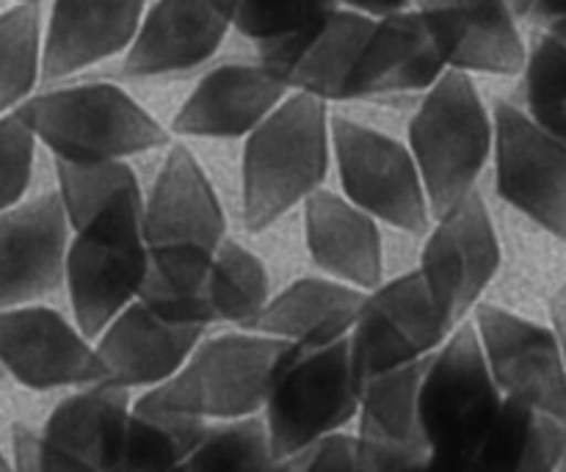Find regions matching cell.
<instances>
[{
  "mask_svg": "<svg viewBox=\"0 0 566 472\" xmlns=\"http://www.w3.org/2000/svg\"><path fill=\"white\" fill-rule=\"evenodd\" d=\"M263 418L208 423L202 440L171 472H274Z\"/></svg>",
  "mask_w": 566,
  "mask_h": 472,
  "instance_id": "obj_28",
  "label": "cell"
},
{
  "mask_svg": "<svg viewBox=\"0 0 566 472\" xmlns=\"http://www.w3.org/2000/svg\"><path fill=\"white\" fill-rule=\"evenodd\" d=\"M70 235L59 193L0 213V310L33 304L64 282Z\"/></svg>",
  "mask_w": 566,
  "mask_h": 472,
  "instance_id": "obj_14",
  "label": "cell"
},
{
  "mask_svg": "<svg viewBox=\"0 0 566 472\" xmlns=\"http://www.w3.org/2000/svg\"><path fill=\"white\" fill-rule=\"evenodd\" d=\"M205 298L210 304L216 324H232L249 329L260 310L269 304V271L247 247L224 241L210 263L202 282Z\"/></svg>",
  "mask_w": 566,
  "mask_h": 472,
  "instance_id": "obj_25",
  "label": "cell"
},
{
  "mask_svg": "<svg viewBox=\"0 0 566 472\" xmlns=\"http://www.w3.org/2000/svg\"><path fill=\"white\" fill-rule=\"evenodd\" d=\"M329 133L348 202L403 232H423L431 224L429 199L409 147L346 116H332Z\"/></svg>",
  "mask_w": 566,
  "mask_h": 472,
  "instance_id": "obj_8",
  "label": "cell"
},
{
  "mask_svg": "<svg viewBox=\"0 0 566 472\" xmlns=\"http://www.w3.org/2000/svg\"><path fill=\"white\" fill-rule=\"evenodd\" d=\"M492 116L468 72L448 70L409 122V153L423 180L431 216L475 191L492 158Z\"/></svg>",
  "mask_w": 566,
  "mask_h": 472,
  "instance_id": "obj_6",
  "label": "cell"
},
{
  "mask_svg": "<svg viewBox=\"0 0 566 472\" xmlns=\"http://www.w3.org/2000/svg\"><path fill=\"white\" fill-rule=\"evenodd\" d=\"M426 359L376 376L359 390L357 448L365 472H398L426 459L418 392Z\"/></svg>",
  "mask_w": 566,
  "mask_h": 472,
  "instance_id": "obj_21",
  "label": "cell"
},
{
  "mask_svg": "<svg viewBox=\"0 0 566 472\" xmlns=\"http://www.w3.org/2000/svg\"><path fill=\"white\" fill-rule=\"evenodd\" d=\"M149 274L175 291H199L221 243L227 219L191 149L171 147L142 208Z\"/></svg>",
  "mask_w": 566,
  "mask_h": 472,
  "instance_id": "obj_3",
  "label": "cell"
},
{
  "mask_svg": "<svg viewBox=\"0 0 566 472\" xmlns=\"http://www.w3.org/2000/svg\"><path fill=\"white\" fill-rule=\"evenodd\" d=\"M492 130L497 197L566 243V144L512 103L495 105Z\"/></svg>",
  "mask_w": 566,
  "mask_h": 472,
  "instance_id": "obj_9",
  "label": "cell"
},
{
  "mask_svg": "<svg viewBox=\"0 0 566 472\" xmlns=\"http://www.w3.org/2000/svg\"><path fill=\"white\" fill-rule=\"evenodd\" d=\"M534 418V409L512 401V398H503L495 423L486 431V437L475 448L473 457L468 459L462 472H517L525 445H528Z\"/></svg>",
  "mask_w": 566,
  "mask_h": 472,
  "instance_id": "obj_34",
  "label": "cell"
},
{
  "mask_svg": "<svg viewBox=\"0 0 566 472\" xmlns=\"http://www.w3.org/2000/svg\"><path fill=\"white\" fill-rule=\"evenodd\" d=\"M448 70L520 75L528 59L517 14L506 0H418Z\"/></svg>",
  "mask_w": 566,
  "mask_h": 472,
  "instance_id": "obj_17",
  "label": "cell"
},
{
  "mask_svg": "<svg viewBox=\"0 0 566 472\" xmlns=\"http://www.w3.org/2000/svg\"><path fill=\"white\" fill-rule=\"evenodd\" d=\"M473 326L501 396L566 423V370L556 332L495 304H475Z\"/></svg>",
  "mask_w": 566,
  "mask_h": 472,
  "instance_id": "obj_10",
  "label": "cell"
},
{
  "mask_svg": "<svg viewBox=\"0 0 566 472\" xmlns=\"http://www.w3.org/2000/svg\"><path fill=\"white\" fill-rule=\"evenodd\" d=\"M359 387L348 363V340L329 346L287 343L271 376L265 407L260 412L271 453L285 459L321 437L343 431L357 418Z\"/></svg>",
  "mask_w": 566,
  "mask_h": 472,
  "instance_id": "obj_7",
  "label": "cell"
},
{
  "mask_svg": "<svg viewBox=\"0 0 566 472\" xmlns=\"http://www.w3.org/2000/svg\"><path fill=\"white\" fill-rule=\"evenodd\" d=\"M208 423L130 409L119 453L108 472H171L202 440Z\"/></svg>",
  "mask_w": 566,
  "mask_h": 472,
  "instance_id": "obj_26",
  "label": "cell"
},
{
  "mask_svg": "<svg viewBox=\"0 0 566 472\" xmlns=\"http://www.w3.org/2000/svg\"><path fill=\"white\" fill-rule=\"evenodd\" d=\"M365 296L337 280H298L271 296L247 332L291 346H329L348 337Z\"/></svg>",
  "mask_w": 566,
  "mask_h": 472,
  "instance_id": "obj_23",
  "label": "cell"
},
{
  "mask_svg": "<svg viewBox=\"0 0 566 472\" xmlns=\"http://www.w3.org/2000/svg\"><path fill=\"white\" fill-rule=\"evenodd\" d=\"M506 3H509V9L517 14V20H528V14H531V9L536 6V0H506Z\"/></svg>",
  "mask_w": 566,
  "mask_h": 472,
  "instance_id": "obj_42",
  "label": "cell"
},
{
  "mask_svg": "<svg viewBox=\"0 0 566 472\" xmlns=\"http://www.w3.org/2000/svg\"><path fill=\"white\" fill-rule=\"evenodd\" d=\"M337 6L343 9H352L359 11V14H368V17H385L392 14V11H403V9H412L418 0H335Z\"/></svg>",
  "mask_w": 566,
  "mask_h": 472,
  "instance_id": "obj_39",
  "label": "cell"
},
{
  "mask_svg": "<svg viewBox=\"0 0 566 472\" xmlns=\"http://www.w3.org/2000/svg\"><path fill=\"white\" fill-rule=\"evenodd\" d=\"M42 77V20L36 6H14L0 14V116L31 97Z\"/></svg>",
  "mask_w": 566,
  "mask_h": 472,
  "instance_id": "obj_29",
  "label": "cell"
},
{
  "mask_svg": "<svg viewBox=\"0 0 566 472\" xmlns=\"http://www.w3.org/2000/svg\"><path fill=\"white\" fill-rule=\"evenodd\" d=\"M0 472H14V468H11V464L6 462V457H3V453H0Z\"/></svg>",
  "mask_w": 566,
  "mask_h": 472,
  "instance_id": "obj_43",
  "label": "cell"
},
{
  "mask_svg": "<svg viewBox=\"0 0 566 472\" xmlns=\"http://www.w3.org/2000/svg\"><path fill=\"white\" fill-rule=\"evenodd\" d=\"M0 370L28 390L105 381L94 343L64 315L36 304L0 310Z\"/></svg>",
  "mask_w": 566,
  "mask_h": 472,
  "instance_id": "obj_12",
  "label": "cell"
},
{
  "mask_svg": "<svg viewBox=\"0 0 566 472\" xmlns=\"http://www.w3.org/2000/svg\"><path fill=\"white\" fill-rule=\"evenodd\" d=\"M20 6H36V0H17Z\"/></svg>",
  "mask_w": 566,
  "mask_h": 472,
  "instance_id": "obj_45",
  "label": "cell"
},
{
  "mask_svg": "<svg viewBox=\"0 0 566 472\" xmlns=\"http://www.w3.org/2000/svg\"><path fill=\"white\" fill-rule=\"evenodd\" d=\"M11 448H14V464H11L14 472H94L25 426L11 431Z\"/></svg>",
  "mask_w": 566,
  "mask_h": 472,
  "instance_id": "obj_37",
  "label": "cell"
},
{
  "mask_svg": "<svg viewBox=\"0 0 566 472\" xmlns=\"http://www.w3.org/2000/svg\"><path fill=\"white\" fill-rule=\"evenodd\" d=\"M0 376H3V370H0Z\"/></svg>",
  "mask_w": 566,
  "mask_h": 472,
  "instance_id": "obj_47",
  "label": "cell"
},
{
  "mask_svg": "<svg viewBox=\"0 0 566 472\" xmlns=\"http://www.w3.org/2000/svg\"><path fill=\"white\" fill-rule=\"evenodd\" d=\"M551 318H553V332L558 337V346H562V357H564V370H566V302L556 298L551 307Z\"/></svg>",
  "mask_w": 566,
  "mask_h": 472,
  "instance_id": "obj_41",
  "label": "cell"
},
{
  "mask_svg": "<svg viewBox=\"0 0 566 472\" xmlns=\"http://www.w3.org/2000/svg\"><path fill=\"white\" fill-rule=\"evenodd\" d=\"M291 88L260 61L219 64L193 86L171 130L193 138H247Z\"/></svg>",
  "mask_w": 566,
  "mask_h": 472,
  "instance_id": "obj_18",
  "label": "cell"
},
{
  "mask_svg": "<svg viewBox=\"0 0 566 472\" xmlns=\"http://www.w3.org/2000/svg\"><path fill=\"white\" fill-rule=\"evenodd\" d=\"M566 445V423L551 418V415L536 412L531 426L528 445H525L523 462L517 472H558Z\"/></svg>",
  "mask_w": 566,
  "mask_h": 472,
  "instance_id": "obj_38",
  "label": "cell"
},
{
  "mask_svg": "<svg viewBox=\"0 0 566 472\" xmlns=\"http://www.w3.org/2000/svg\"><path fill=\"white\" fill-rule=\"evenodd\" d=\"M368 302L379 310L381 318L409 343L418 357L434 354L457 329L437 307L418 271H409L392 282H381L368 293Z\"/></svg>",
  "mask_w": 566,
  "mask_h": 472,
  "instance_id": "obj_27",
  "label": "cell"
},
{
  "mask_svg": "<svg viewBox=\"0 0 566 472\" xmlns=\"http://www.w3.org/2000/svg\"><path fill=\"white\" fill-rule=\"evenodd\" d=\"M235 6L238 0H155L144 11L122 72L153 81L199 70L232 31Z\"/></svg>",
  "mask_w": 566,
  "mask_h": 472,
  "instance_id": "obj_13",
  "label": "cell"
},
{
  "mask_svg": "<svg viewBox=\"0 0 566 472\" xmlns=\"http://www.w3.org/2000/svg\"><path fill=\"white\" fill-rule=\"evenodd\" d=\"M304 241L313 263L332 280L365 293L381 285V232L374 216L346 197L321 188L304 202Z\"/></svg>",
  "mask_w": 566,
  "mask_h": 472,
  "instance_id": "obj_22",
  "label": "cell"
},
{
  "mask_svg": "<svg viewBox=\"0 0 566 472\" xmlns=\"http://www.w3.org/2000/svg\"><path fill=\"white\" fill-rule=\"evenodd\" d=\"M558 472H566V445H564V457H562V464H558Z\"/></svg>",
  "mask_w": 566,
  "mask_h": 472,
  "instance_id": "obj_44",
  "label": "cell"
},
{
  "mask_svg": "<svg viewBox=\"0 0 566 472\" xmlns=\"http://www.w3.org/2000/svg\"><path fill=\"white\" fill-rule=\"evenodd\" d=\"M525 114L566 144V39L545 28L523 66Z\"/></svg>",
  "mask_w": 566,
  "mask_h": 472,
  "instance_id": "obj_30",
  "label": "cell"
},
{
  "mask_svg": "<svg viewBox=\"0 0 566 472\" xmlns=\"http://www.w3.org/2000/svg\"><path fill=\"white\" fill-rule=\"evenodd\" d=\"M326 103L291 92L247 136L241 166L243 227L269 230L326 180L332 133Z\"/></svg>",
  "mask_w": 566,
  "mask_h": 472,
  "instance_id": "obj_1",
  "label": "cell"
},
{
  "mask_svg": "<svg viewBox=\"0 0 566 472\" xmlns=\"http://www.w3.org/2000/svg\"><path fill=\"white\" fill-rule=\"evenodd\" d=\"M448 72L446 55L418 6L376 17L352 75V99L429 92Z\"/></svg>",
  "mask_w": 566,
  "mask_h": 472,
  "instance_id": "obj_16",
  "label": "cell"
},
{
  "mask_svg": "<svg viewBox=\"0 0 566 472\" xmlns=\"http://www.w3.org/2000/svg\"><path fill=\"white\" fill-rule=\"evenodd\" d=\"M335 6V0H238L232 28L265 53L313 28Z\"/></svg>",
  "mask_w": 566,
  "mask_h": 472,
  "instance_id": "obj_32",
  "label": "cell"
},
{
  "mask_svg": "<svg viewBox=\"0 0 566 472\" xmlns=\"http://www.w3.org/2000/svg\"><path fill=\"white\" fill-rule=\"evenodd\" d=\"M130 392L105 381L83 387L50 412L42 437L94 472H108L130 418Z\"/></svg>",
  "mask_w": 566,
  "mask_h": 472,
  "instance_id": "obj_24",
  "label": "cell"
},
{
  "mask_svg": "<svg viewBox=\"0 0 566 472\" xmlns=\"http://www.w3.org/2000/svg\"><path fill=\"white\" fill-rule=\"evenodd\" d=\"M374 17L335 6L324 20L315 22L291 42L258 53L291 92L310 94L321 103L352 99V75Z\"/></svg>",
  "mask_w": 566,
  "mask_h": 472,
  "instance_id": "obj_15",
  "label": "cell"
},
{
  "mask_svg": "<svg viewBox=\"0 0 566 472\" xmlns=\"http://www.w3.org/2000/svg\"><path fill=\"white\" fill-rule=\"evenodd\" d=\"M566 17V0H536V6L531 9L528 20L536 22L539 28L551 25V22L564 20Z\"/></svg>",
  "mask_w": 566,
  "mask_h": 472,
  "instance_id": "obj_40",
  "label": "cell"
},
{
  "mask_svg": "<svg viewBox=\"0 0 566 472\" xmlns=\"http://www.w3.org/2000/svg\"><path fill=\"white\" fill-rule=\"evenodd\" d=\"M285 346L247 329L199 340L182 368L136 398L133 407L202 423L258 418Z\"/></svg>",
  "mask_w": 566,
  "mask_h": 472,
  "instance_id": "obj_4",
  "label": "cell"
},
{
  "mask_svg": "<svg viewBox=\"0 0 566 472\" xmlns=\"http://www.w3.org/2000/svg\"><path fill=\"white\" fill-rule=\"evenodd\" d=\"M144 193H125L75 227L66 247L64 282L75 326L94 340L116 315L130 307L149 276L142 230Z\"/></svg>",
  "mask_w": 566,
  "mask_h": 472,
  "instance_id": "obj_5",
  "label": "cell"
},
{
  "mask_svg": "<svg viewBox=\"0 0 566 472\" xmlns=\"http://www.w3.org/2000/svg\"><path fill=\"white\" fill-rule=\"evenodd\" d=\"M202 335L205 329L166 324L136 298L94 337V352L105 368V385L127 392L153 390L182 368Z\"/></svg>",
  "mask_w": 566,
  "mask_h": 472,
  "instance_id": "obj_19",
  "label": "cell"
},
{
  "mask_svg": "<svg viewBox=\"0 0 566 472\" xmlns=\"http://www.w3.org/2000/svg\"><path fill=\"white\" fill-rule=\"evenodd\" d=\"M346 340L348 363H352V374L359 390L376 376H385L390 370L407 368V365L426 359L418 357L409 348V343L381 318V313L368 302V296H365L363 310H359Z\"/></svg>",
  "mask_w": 566,
  "mask_h": 472,
  "instance_id": "obj_33",
  "label": "cell"
},
{
  "mask_svg": "<svg viewBox=\"0 0 566 472\" xmlns=\"http://www.w3.org/2000/svg\"><path fill=\"white\" fill-rule=\"evenodd\" d=\"M55 177H59V199L66 221H70V230L86 224L94 213L108 208L111 202L142 188L127 160L88 166L55 160Z\"/></svg>",
  "mask_w": 566,
  "mask_h": 472,
  "instance_id": "obj_31",
  "label": "cell"
},
{
  "mask_svg": "<svg viewBox=\"0 0 566 472\" xmlns=\"http://www.w3.org/2000/svg\"><path fill=\"white\" fill-rule=\"evenodd\" d=\"M61 164H114L169 144V133L114 83H77L28 97L17 108Z\"/></svg>",
  "mask_w": 566,
  "mask_h": 472,
  "instance_id": "obj_2",
  "label": "cell"
},
{
  "mask_svg": "<svg viewBox=\"0 0 566 472\" xmlns=\"http://www.w3.org/2000/svg\"><path fill=\"white\" fill-rule=\"evenodd\" d=\"M501 269V241L479 191L437 216L423 247L418 274L451 326H459L481 302Z\"/></svg>",
  "mask_w": 566,
  "mask_h": 472,
  "instance_id": "obj_11",
  "label": "cell"
},
{
  "mask_svg": "<svg viewBox=\"0 0 566 472\" xmlns=\"http://www.w3.org/2000/svg\"><path fill=\"white\" fill-rule=\"evenodd\" d=\"M36 138L17 111L0 116V213L22 202L33 175Z\"/></svg>",
  "mask_w": 566,
  "mask_h": 472,
  "instance_id": "obj_35",
  "label": "cell"
},
{
  "mask_svg": "<svg viewBox=\"0 0 566 472\" xmlns=\"http://www.w3.org/2000/svg\"><path fill=\"white\" fill-rule=\"evenodd\" d=\"M147 0H55L42 39V77L61 81L127 53Z\"/></svg>",
  "mask_w": 566,
  "mask_h": 472,
  "instance_id": "obj_20",
  "label": "cell"
},
{
  "mask_svg": "<svg viewBox=\"0 0 566 472\" xmlns=\"http://www.w3.org/2000/svg\"><path fill=\"white\" fill-rule=\"evenodd\" d=\"M556 298H562V302H566V285L562 287V291H558V296Z\"/></svg>",
  "mask_w": 566,
  "mask_h": 472,
  "instance_id": "obj_46",
  "label": "cell"
},
{
  "mask_svg": "<svg viewBox=\"0 0 566 472\" xmlns=\"http://www.w3.org/2000/svg\"><path fill=\"white\" fill-rule=\"evenodd\" d=\"M274 472H365V468L359 462L357 437L335 431L291 457L276 459Z\"/></svg>",
  "mask_w": 566,
  "mask_h": 472,
  "instance_id": "obj_36",
  "label": "cell"
}]
</instances>
